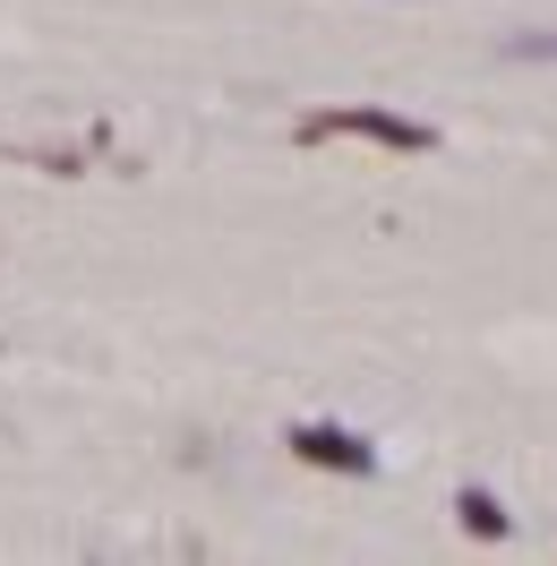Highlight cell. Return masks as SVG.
I'll use <instances>...</instances> for the list:
<instances>
[{"mask_svg":"<svg viewBox=\"0 0 557 566\" xmlns=\"http://www.w3.org/2000/svg\"><path fill=\"white\" fill-rule=\"evenodd\" d=\"M506 61H557V35H515V43H506Z\"/></svg>","mask_w":557,"mask_h":566,"instance_id":"cell-4","label":"cell"},{"mask_svg":"<svg viewBox=\"0 0 557 566\" xmlns=\"http://www.w3.org/2000/svg\"><path fill=\"white\" fill-rule=\"evenodd\" d=\"M283 438H292V455L309 463V472H344V481H369V472H378V447L351 438V429H335V421H301V429H283Z\"/></svg>","mask_w":557,"mask_h":566,"instance_id":"cell-2","label":"cell"},{"mask_svg":"<svg viewBox=\"0 0 557 566\" xmlns=\"http://www.w3.org/2000/svg\"><path fill=\"white\" fill-rule=\"evenodd\" d=\"M454 515H463V532H481V541H506V532H515V515H506L488 490H463V497H454Z\"/></svg>","mask_w":557,"mask_h":566,"instance_id":"cell-3","label":"cell"},{"mask_svg":"<svg viewBox=\"0 0 557 566\" xmlns=\"http://www.w3.org/2000/svg\"><path fill=\"white\" fill-rule=\"evenodd\" d=\"M301 146H326V138H360V146H386V155H438V129L429 120H403L386 104H335V112H301Z\"/></svg>","mask_w":557,"mask_h":566,"instance_id":"cell-1","label":"cell"}]
</instances>
